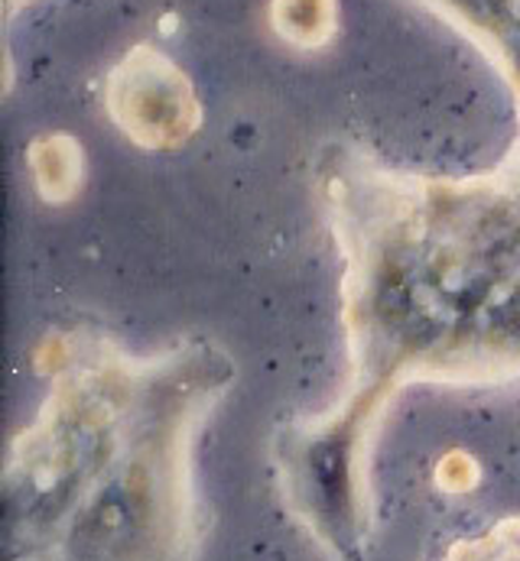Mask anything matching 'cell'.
I'll use <instances>...</instances> for the list:
<instances>
[{"mask_svg": "<svg viewBox=\"0 0 520 561\" xmlns=\"http://www.w3.org/2000/svg\"><path fill=\"white\" fill-rule=\"evenodd\" d=\"M108 104L117 124L144 147L179 144L199 121L185 79L147 46L134 49L131 59H124L111 76Z\"/></svg>", "mask_w": 520, "mask_h": 561, "instance_id": "cell-1", "label": "cell"}, {"mask_svg": "<svg viewBox=\"0 0 520 561\" xmlns=\"http://www.w3.org/2000/svg\"><path fill=\"white\" fill-rule=\"evenodd\" d=\"M273 26L296 46H323L336 33V0H273Z\"/></svg>", "mask_w": 520, "mask_h": 561, "instance_id": "cell-2", "label": "cell"}, {"mask_svg": "<svg viewBox=\"0 0 520 561\" xmlns=\"http://www.w3.org/2000/svg\"><path fill=\"white\" fill-rule=\"evenodd\" d=\"M445 561H520V519H501L488 533L452 546Z\"/></svg>", "mask_w": 520, "mask_h": 561, "instance_id": "cell-3", "label": "cell"}]
</instances>
